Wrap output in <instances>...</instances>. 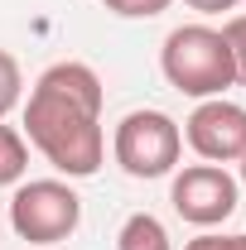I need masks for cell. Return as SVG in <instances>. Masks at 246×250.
<instances>
[{
    "mask_svg": "<svg viewBox=\"0 0 246 250\" xmlns=\"http://www.w3.org/2000/svg\"><path fill=\"white\" fill-rule=\"evenodd\" d=\"M159 72H164V82L174 92L193 96V101L227 96V87H237L227 39L213 24H179V29H169L164 48H159Z\"/></svg>",
    "mask_w": 246,
    "mask_h": 250,
    "instance_id": "7a4b0ae2",
    "label": "cell"
},
{
    "mask_svg": "<svg viewBox=\"0 0 246 250\" xmlns=\"http://www.w3.org/2000/svg\"><path fill=\"white\" fill-rule=\"evenodd\" d=\"M106 87L87 62H53L39 72L25 101V140L58 168L63 178H92L106 164L101 130Z\"/></svg>",
    "mask_w": 246,
    "mask_h": 250,
    "instance_id": "6da1fadb",
    "label": "cell"
},
{
    "mask_svg": "<svg viewBox=\"0 0 246 250\" xmlns=\"http://www.w3.org/2000/svg\"><path fill=\"white\" fill-rule=\"evenodd\" d=\"M29 173V140L25 130L0 121V188H20Z\"/></svg>",
    "mask_w": 246,
    "mask_h": 250,
    "instance_id": "ba28073f",
    "label": "cell"
},
{
    "mask_svg": "<svg viewBox=\"0 0 246 250\" xmlns=\"http://www.w3.org/2000/svg\"><path fill=\"white\" fill-rule=\"evenodd\" d=\"M111 159L130 178H169L184 159V130L164 111H130L116 121Z\"/></svg>",
    "mask_w": 246,
    "mask_h": 250,
    "instance_id": "3957f363",
    "label": "cell"
},
{
    "mask_svg": "<svg viewBox=\"0 0 246 250\" xmlns=\"http://www.w3.org/2000/svg\"><path fill=\"white\" fill-rule=\"evenodd\" d=\"M237 197H242V183L222 168V164H188V168H174V183H169V202L174 212L188 221V226H203L213 231L237 212Z\"/></svg>",
    "mask_w": 246,
    "mask_h": 250,
    "instance_id": "5b68a950",
    "label": "cell"
},
{
    "mask_svg": "<svg viewBox=\"0 0 246 250\" xmlns=\"http://www.w3.org/2000/svg\"><path fill=\"white\" fill-rule=\"evenodd\" d=\"M188 10H198V15H222V10H237L242 0H184Z\"/></svg>",
    "mask_w": 246,
    "mask_h": 250,
    "instance_id": "4fadbf2b",
    "label": "cell"
},
{
    "mask_svg": "<svg viewBox=\"0 0 246 250\" xmlns=\"http://www.w3.org/2000/svg\"><path fill=\"white\" fill-rule=\"evenodd\" d=\"M222 39H227V53H232L237 87H246V15H232V20L222 24Z\"/></svg>",
    "mask_w": 246,
    "mask_h": 250,
    "instance_id": "30bf717a",
    "label": "cell"
},
{
    "mask_svg": "<svg viewBox=\"0 0 246 250\" xmlns=\"http://www.w3.org/2000/svg\"><path fill=\"white\" fill-rule=\"evenodd\" d=\"M10 226H15L20 241L49 250L82 226V197L63 178H29L10 197Z\"/></svg>",
    "mask_w": 246,
    "mask_h": 250,
    "instance_id": "277c9868",
    "label": "cell"
},
{
    "mask_svg": "<svg viewBox=\"0 0 246 250\" xmlns=\"http://www.w3.org/2000/svg\"><path fill=\"white\" fill-rule=\"evenodd\" d=\"M184 250H246V231H237V236H222V231H203V236H193Z\"/></svg>",
    "mask_w": 246,
    "mask_h": 250,
    "instance_id": "7c38bea8",
    "label": "cell"
},
{
    "mask_svg": "<svg viewBox=\"0 0 246 250\" xmlns=\"http://www.w3.org/2000/svg\"><path fill=\"white\" fill-rule=\"evenodd\" d=\"M237 164H242V178H237V183H242V188H246V154H242V159H237Z\"/></svg>",
    "mask_w": 246,
    "mask_h": 250,
    "instance_id": "5bb4252c",
    "label": "cell"
},
{
    "mask_svg": "<svg viewBox=\"0 0 246 250\" xmlns=\"http://www.w3.org/2000/svg\"><path fill=\"white\" fill-rule=\"evenodd\" d=\"M101 5L121 20H154V15L169 10V0H101Z\"/></svg>",
    "mask_w": 246,
    "mask_h": 250,
    "instance_id": "8fae6325",
    "label": "cell"
},
{
    "mask_svg": "<svg viewBox=\"0 0 246 250\" xmlns=\"http://www.w3.org/2000/svg\"><path fill=\"white\" fill-rule=\"evenodd\" d=\"M184 145L203 164H237L246 154V106L227 101V96H208L193 106L184 125Z\"/></svg>",
    "mask_w": 246,
    "mask_h": 250,
    "instance_id": "8992f818",
    "label": "cell"
},
{
    "mask_svg": "<svg viewBox=\"0 0 246 250\" xmlns=\"http://www.w3.org/2000/svg\"><path fill=\"white\" fill-rule=\"evenodd\" d=\"M25 101V72H20V58L10 48H0V121Z\"/></svg>",
    "mask_w": 246,
    "mask_h": 250,
    "instance_id": "9c48e42d",
    "label": "cell"
},
{
    "mask_svg": "<svg viewBox=\"0 0 246 250\" xmlns=\"http://www.w3.org/2000/svg\"><path fill=\"white\" fill-rule=\"evenodd\" d=\"M116 250H174V241L154 212H130L116 231Z\"/></svg>",
    "mask_w": 246,
    "mask_h": 250,
    "instance_id": "52a82bcc",
    "label": "cell"
}]
</instances>
